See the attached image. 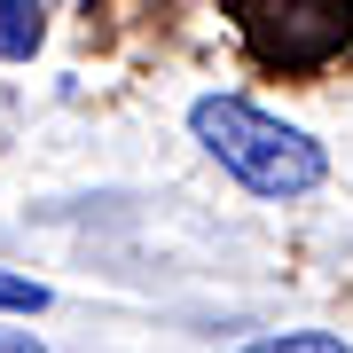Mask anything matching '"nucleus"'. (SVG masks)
Segmentation results:
<instances>
[{
    "label": "nucleus",
    "instance_id": "39448f33",
    "mask_svg": "<svg viewBox=\"0 0 353 353\" xmlns=\"http://www.w3.org/2000/svg\"><path fill=\"white\" fill-rule=\"evenodd\" d=\"M0 314H48V283L8 275V267H0Z\"/></svg>",
    "mask_w": 353,
    "mask_h": 353
},
{
    "label": "nucleus",
    "instance_id": "20e7f679",
    "mask_svg": "<svg viewBox=\"0 0 353 353\" xmlns=\"http://www.w3.org/2000/svg\"><path fill=\"white\" fill-rule=\"evenodd\" d=\"M243 353H353V345L330 338V330H275V338H252Z\"/></svg>",
    "mask_w": 353,
    "mask_h": 353
},
{
    "label": "nucleus",
    "instance_id": "f03ea898",
    "mask_svg": "<svg viewBox=\"0 0 353 353\" xmlns=\"http://www.w3.org/2000/svg\"><path fill=\"white\" fill-rule=\"evenodd\" d=\"M267 71H322L353 48V0H228Z\"/></svg>",
    "mask_w": 353,
    "mask_h": 353
},
{
    "label": "nucleus",
    "instance_id": "f257e3e1",
    "mask_svg": "<svg viewBox=\"0 0 353 353\" xmlns=\"http://www.w3.org/2000/svg\"><path fill=\"white\" fill-rule=\"evenodd\" d=\"M189 134L204 141V157H220V173H236L252 196H275V204L314 196L322 173H330L314 134L283 126L275 110H259L243 94H196L189 102Z\"/></svg>",
    "mask_w": 353,
    "mask_h": 353
},
{
    "label": "nucleus",
    "instance_id": "7ed1b4c3",
    "mask_svg": "<svg viewBox=\"0 0 353 353\" xmlns=\"http://www.w3.org/2000/svg\"><path fill=\"white\" fill-rule=\"evenodd\" d=\"M39 39H48V8L39 0H0V63L39 55Z\"/></svg>",
    "mask_w": 353,
    "mask_h": 353
},
{
    "label": "nucleus",
    "instance_id": "423d86ee",
    "mask_svg": "<svg viewBox=\"0 0 353 353\" xmlns=\"http://www.w3.org/2000/svg\"><path fill=\"white\" fill-rule=\"evenodd\" d=\"M0 353H48V345H39L32 330H0Z\"/></svg>",
    "mask_w": 353,
    "mask_h": 353
}]
</instances>
